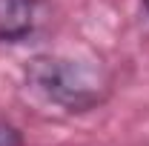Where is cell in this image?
<instances>
[{"instance_id":"7a4b0ae2","label":"cell","mask_w":149,"mask_h":146,"mask_svg":"<svg viewBox=\"0 0 149 146\" xmlns=\"http://www.w3.org/2000/svg\"><path fill=\"white\" fill-rule=\"evenodd\" d=\"M37 0H0V43H20L37 26Z\"/></svg>"},{"instance_id":"6da1fadb","label":"cell","mask_w":149,"mask_h":146,"mask_svg":"<svg viewBox=\"0 0 149 146\" xmlns=\"http://www.w3.org/2000/svg\"><path fill=\"white\" fill-rule=\"evenodd\" d=\"M26 80L49 103H57L66 112H86L106 97V77L92 66L66 57H32L26 66Z\"/></svg>"},{"instance_id":"3957f363","label":"cell","mask_w":149,"mask_h":146,"mask_svg":"<svg viewBox=\"0 0 149 146\" xmlns=\"http://www.w3.org/2000/svg\"><path fill=\"white\" fill-rule=\"evenodd\" d=\"M0 146H20L17 129L9 126V123H3V120H0Z\"/></svg>"},{"instance_id":"277c9868","label":"cell","mask_w":149,"mask_h":146,"mask_svg":"<svg viewBox=\"0 0 149 146\" xmlns=\"http://www.w3.org/2000/svg\"><path fill=\"white\" fill-rule=\"evenodd\" d=\"M143 12H146V15H149V0H143Z\"/></svg>"}]
</instances>
